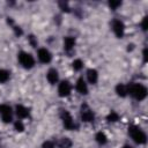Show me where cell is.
<instances>
[{"label": "cell", "instance_id": "obj_1", "mask_svg": "<svg viewBox=\"0 0 148 148\" xmlns=\"http://www.w3.org/2000/svg\"><path fill=\"white\" fill-rule=\"evenodd\" d=\"M127 94H131L138 101H142L147 96V89L140 83H132L127 84Z\"/></svg>", "mask_w": 148, "mask_h": 148}, {"label": "cell", "instance_id": "obj_2", "mask_svg": "<svg viewBox=\"0 0 148 148\" xmlns=\"http://www.w3.org/2000/svg\"><path fill=\"white\" fill-rule=\"evenodd\" d=\"M128 133H130L131 138H132L136 143H140V145L146 143L147 136H146L145 132H143L142 130H140L138 126H131V127L128 128Z\"/></svg>", "mask_w": 148, "mask_h": 148}, {"label": "cell", "instance_id": "obj_3", "mask_svg": "<svg viewBox=\"0 0 148 148\" xmlns=\"http://www.w3.org/2000/svg\"><path fill=\"white\" fill-rule=\"evenodd\" d=\"M18 61L24 68H31L35 65V59L30 53L20 52L18 53Z\"/></svg>", "mask_w": 148, "mask_h": 148}, {"label": "cell", "instance_id": "obj_4", "mask_svg": "<svg viewBox=\"0 0 148 148\" xmlns=\"http://www.w3.org/2000/svg\"><path fill=\"white\" fill-rule=\"evenodd\" d=\"M60 117H61V119H62V123H64L65 128H67V130H74V128H75L74 120H73V118H72V116L69 114L68 111H66V110H61Z\"/></svg>", "mask_w": 148, "mask_h": 148}, {"label": "cell", "instance_id": "obj_5", "mask_svg": "<svg viewBox=\"0 0 148 148\" xmlns=\"http://www.w3.org/2000/svg\"><path fill=\"white\" fill-rule=\"evenodd\" d=\"M94 112L90 110V108L87 104H82L81 106V119L86 123H91L94 121Z\"/></svg>", "mask_w": 148, "mask_h": 148}, {"label": "cell", "instance_id": "obj_6", "mask_svg": "<svg viewBox=\"0 0 148 148\" xmlns=\"http://www.w3.org/2000/svg\"><path fill=\"white\" fill-rule=\"evenodd\" d=\"M0 114L2 117L3 123H10L12 121V108L7 104L0 105Z\"/></svg>", "mask_w": 148, "mask_h": 148}, {"label": "cell", "instance_id": "obj_7", "mask_svg": "<svg viewBox=\"0 0 148 148\" xmlns=\"http://www.w3.org/2000/svg\"><path fill=\"white\" fill-rule=\"evenodd\" d=\"M71 90H72V86L68 81H61L59 83V88H58V92H59V96L61 97H66L71 94Z\"/></svg>", "mask_w": 148, "mask_h": 148}, {"label": "cell", "instance_id": "obj_8", "mask_svg": "<svg viewBox=\"0 0 148 148\" xmlns=\"http://www.w3.org/2000/svg\"><path fill=\"white\" fill-rule=\"evenodd\" d=\"M112 29H113V32L116 34V36L118 38H121L124 36V30H125V27H124V23L119 20H114L112 22Z\"/></svg>", "mask_w": 148, "mask_h": 148}, {"label": "cell", "instance_id": "obj_9", "mask_svg": "<svg viewBox=\"0 0 148 148\" xmlns=\"http://www.w3.org/2000/svg\"><path fill=\"white\" fill-rule=\"evenodd\" d=\"M38 59H39L40 62L47 64V62L51 61L52 56H51V53L49 52V50H46V49H39V50H38Z\"/></svg>", "mask_w": 148, "mask_h": 148}, {"label": "cell", "instance_id": "obj_10", "mask_svg": "<svg viewBox=\"0 0 148 148\" xmlns=\"http://www.w3.org/2000/svg\"><path fill=\"white\" fill-rule=\"evenodd\" d=\"M76 90L82 94V95H87L88 94V88H87V83L84 82L83 77H79V80L76 81V86H75Z\"/></svg>", "mask_w": 148, "mask_h": 148}, {"label": "cell", "instance_id": "obj_11", "mask_svg": "<svg viewBox=\"0 0 148 148\" xmlns=\"http://www.w3.org/2000/svg\"><path fill=\"white\" fill-rule=\"evenodd\" d=\"M87 79H88L89 83L95 84V83L97 82V80H98V73H97V71L94 69V68L88 69V71H87Z\"/></svg>", "mask_w": 148, "mask_h": 148}, {"label": "cell", "instance_id": "obj_12", "mask_svg": "<svg viewBox=\"0 0 148 148\" xmlns=\"http://www.w3.org/2000/svg\"><path fill=\"white\" fill-rule=\"evenodd\" d=\"M46 77H47V81L51 84H54L58 81V72H57V69H54V68L49 69V72L46 74Z\"/></svg>", "mask_w": 148, "mask_h": 148}, {"label": "cell", "instance_id": "obj_13", "mask_svg": "<svg viewBox=\"0 0 148 148\" xmlns=\"http://www.w3.org/2000/svg\"><path fill=\"white\" fill-rule=\"evenodd\" d=\"M16 114L18 118H27L29 116V111L27 108H24L23 105H16Z\"/></svg>", "mask_w": 148, "mask_h": 148}, {"label": "cell", "instance_id": "obj_14", "mask_svg": "<svg viewBox=\"0 0 148 148\" xmlns=\"http://www.w3.org/2000/svg\"><path fill=\"white\" fill-rule=\"evenodd\" d=\"M75 45V39L73 37H65L64 39V49L66 51H71Z\"/></svg>", "mask_w": 148, "mask_h": 148}, {"label": "cell", "instance_id": "obj_15", "mask_svg": "<svg viewBox=\"0 0 148 148\" xmlns=\"http://www.w3.org/2000/svg\"><path fill=\"white\" fill-rule=\"evenodd\" d=\"M116 92H117L120 97H125V96L127 95V86H126V84H123V83L117 84V87H116Z\"/></svg>", "mask_w": 148, "mask_h": 148}, {"label": "cell", "instance_id": "obj_16", "mask_svg": "<svg viewBox=\"0 0 148 148\" xmlns=\"http://www.w3.org/2000/svg\"><path fill=\"white\" fill-rule=\"evenodd\" d=\"M58 146H59V148H71L72 147V141H71L69 138H61Z\"/></svg>", "mask_w": 148, "mask_h": 148}, {"label": "cell", "instance_id": "obj_17", "mask_svg": "<svg viewBox=\"0 0 148 148\" xmlns=\"http://www.w3.org/2000/svg\"><path fill=\"white\" fill-rule=\"evenodd\" d=\"M95 139H96V141H97L99 145H105L106 141H108V138H106V135H105L103 132H98V133L96 134Z\"/></svg>", "mask_w": 148, "mask_h": 148}, {"label": "cell", "instance_id": "obj_18", "mask_svg": "<svg viewBox=\"0 0 148 148\" xmlns=\"http://www.w3.org/2000/svg\"><path fill=\"white\" fill-rule=\"evenodd\" d=\"M9 79V72L6 69H0V83L7 82Z\"/></svg>", "mask_w": 148, "mask_h": 148}, {"label": "cell", "instance_id": "obj_19", "mask_svg": "<svg viewBox=\"0 0 148 148\" xmlns=\"http://www.w3.org/2000/svg\"><path fill=\"white\" fill-rule=\"evenodd\" d=\"M106 119H108V121H117V120H119V114L117 113V112H114V111H111L109 114H108V117H106Z\"/></svg>", "mask_w": 148, "mask_h": 148}, {"label": "cell", "instance_id": "obj_20", "mask_svg": "<svg viewBox=\"0 0 148 148\" xmlns=\"http://www.w3.org/2000/svg\"><path fill=\"white\" fill-rule=\"evenodd\" d=\"M72 66H73V68H74L75 71H80V69L83 67V62H82V60L76 59V60H74V61H73Z\"/></svg>", "mask_w": 148, "mask_h": 148}, {"label": "cell", "instance_id": "obj_21", "mask_svg": "<svg viewBox=\"0 0 148 148\" xmlns=\"http://www.w3.org/2000/svg\"><path fill=\"white\" fill-rule=\"evenodd\" d=\"M14 127H15V130H16L17 132H23V130H24V126H23L22 121H20V120L14 124Z\"/></svg>", "mask_w": 148, "mask_h": 148}, {"label": "cell", "instance_id": "obj_22", "mask_svg": "<svg viewBox=\"0 0 148 148\" xmlns=\"http://www.w3.org/2000/svg\"><path fill=\"white\" fill-rule=\"evenodd\" d=\"M28 39H29V43H30V45H31L32 47H36V46H37V39H36V37H35L34 35H30V36L28 37Z\"/></svg>", "mask_w": 148, "mask_h": 148}, {"label": "cell", "instance_id": "obj_23", "mask_svg": "<svg viewBox=\"0 0 148 148\" xmlns=\"http://www.w3.org/2000/svg\"><path fill=\"white\" fill-rule=\"evenodd\" d=\"M120 5H121V1H110V2H109V6H110L112 9H117Z\"/></svg>", "mask_w": 148, "mask_h": 148}, {"label": "cell", "instance_id": "obj_24", "mask_svg": "<svg viewBox=\"0 0 148 148\" xmlns=\"http://www.w3.org/2000/svg\"><path fill=\"white\" fill-rule=\"evenodd\" d=\"M42 148H54V143L52 141H45L42 146Z\"/></svg>", "mask_w": 148, "mask_h": 148}, {"label": "cell", "instance_id": "obj_25", "mask_svg": "<svg viewBox=\"0 0 148 148\" xmlns=\"http://www.w3.org/2000/svg\"><path fill=\"white\" fill-rule=\"evenodd\" d=\"M59 6H60V8H61L64 12H69L68 5H67L66 2H62V1H60V2H59Z\"/></svg>", "mask_w": 148, "mask_h": 148}, {"label": "cell", "instance_id": "obj_26", "mask_svg": "<svg viewBox=\"0 0 148 148\" xmlns=\"http://www.w3.org/2000/svg\"><path fill=\"white\" fill-rule=\"evenodd\" d=\"M141 25H142V29H143V30H147V16H145V17H143Z\"/></svg>", "mask_w": 148, "mask_h": 148}, {"label": "cell", "instance_id": "obj_27", "mask_svg": "<svg viewBox=\"0 0 148 148\" xmlns=\"http://www.w3.org/2000/svg\"><path fill=\"white\" fill-rule=\"evenodd\" d=\"M14 30H15V34H16L17 36H21V35H22V30H21V28H18V27H14Z\"/></svg>", "mask_w": 148, "mask_h": 148}, {"label": "cell", "instance_id": "obj_28", "mask_svg": "<svg viewBox=\"0 0 148 148\" xmlns=\"http://www.w3.org/2000/svg\"><path fill=\"white\" fill-rule=\"evenodd\" d=\"M143 61H145V62L147 61V49L143 50Z\"/></svg>", "mask_w": 148, "mask_h": 148}, {"label": "cell", "instance_id": "obj_29", "mask_svg": "<svg viewBox=\"0 0 148 148\" xmlns=\"http://www.w3.org/2000/svg\"><path fill=\"white\" fill-rule=\"evenodd\" d=\"M123 148H132V147H131V146H130V145H125V146H124V147H123Z\"/></svg>", "mask_w": 148, "mask_h": 148}]
</instances>
